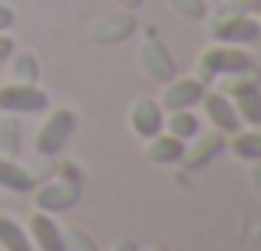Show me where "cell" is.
I'll use <instances>...</instances> for the list:
<instances>
[{"instance_id": "cell-1", "label": "cell", "mask_w": 261, "mask_h": 251, "mask_svg": "<svg viewBox=\"0 0 261 251\" xmlns=\"http://www.w3.org/2000/svg\"><path fill=\"white\" fill-rule=\"evenodd\" d=\"M251 70H255V63H251V57L242 46L218 43L198 57V79L202 83H208L215 76H235V73H251Z\"/></svg>"}, {"instance_id": "cell-2", "label": "cell", "mask_w": 261, "mask_h": 251, "mask_svg": "<svg viewBox=\"0 0 261 251\" xmlns=\"http://www.w3.org/2000/svg\"><path fill=\"white\" fill-rule=\"evenodd\" d=\"M73 132H76V113L73 109H53L37 132V152L46 155V159L60 155L66 149V142L73 139Z\"/></svg>"}, {"instance_id": "cell-3", "label": "cell", "mask_w": 261, "mask_h": 251, "mask_svg": "<svg viewBox=\"0 0 261 251\" xmlns=\"http://www.w3.org/2000/svg\"><path fill=\"white\" fill-rule=\"evenodd\" d=\"M50 99L37 83H7L0 86V113L10 116H30V113H46Z\"/></svg>"}, {"instance_id": "cell-4", "label": "cell", "mask_w": 261, "mask_h": 251, "mask_svg": "<svg viewBox=\"0 0 261 251\" xmlns=\"http://www.w3.org/2000/svg\"><path fill=\"white\" fill-rule=\"evenodd\" d=\"M63 179L46 182L43 188L37 192V208L40 212H66L80 202V185H76V172L73 165H63Z\"/></svg>"}, {"instance_id": "cell-5", "label": "cell", "mask_w": 261, "mask_h": 251, "mask_svg": "<svg viewBox=\"0 0 261 251\" xmlns=\"http://www.w3.org/2000/svg\"><path fill=\"white\" fill-rule=\"evenodd\" d=\"M212 40L225 46H245V43H255L261 40V23L255 17H245V13H231V17L218 20L212 26Z\"/></svg>"}, {"instance_id": "cell-6", "label": "cell", "mask_w": 261, "mask_h": 251, "mask_svg": "<svg viewBox=\"0 0 261 251\" xmlns=\"http://www.w3.org/2000/svg\"><path fill=\"white\" fill-rule=\"evenodd\" d=\"M202 103H205V116L212 119V126H215L218 132H225V135L238 132L242 119H238V113H235V103H231L225 93H205Z\"/></svg>"}, {"instance_id": "cell-7", "label": "cell", "mask_w": 261, "mask_h": 251, "mask_svg": "<svg viewBox=\"0 0 261 251\" xmlns=\"http://www.w3.org/2000/svg\"><path fill=\"white\" fill-rule=\"evenodd\" d=\"M30 241L40 251H66V235L57 228V221L50 218V212H37L30 218Z\"/></svg>"}, {"instance_id": "cell-8", "label": "cell", "mask_w": 261, "mask_h": 251, "mask_svg": "<svg viewBox=\"0 0 261 251\" xmlns=\"http://www.w3.org/2000/svg\"><path fill=\"white\" fill-rule=\"evenodd\" d=\"M205 96V83L202 79H178L166 90V96H162V106H166L169 113L175 109H195L198 103H202Z\"/></svg>"}, {"instance_id": "cell-9", "label": "cell", "mask_w": 261, "mask_h": 251, "mask_svg": "<svg viewBox=\"0 0 261 251\" xmlns=\"http://www.w3.org/2000/svg\"><path fill=\"white\" fill-rule=\"evenodd\" d=\"M222 149H225V132H218V129H215V132H205L192 149H185L182 162H185V169L198 172V169H205L215 155H222Z\"/></svg>"}, {"instance_id": "cell-10", "label": "cell", "mask_w": 261, "mask_h": 251, "mask_svg": "<svg viewBox=\"0 0 261 251\" xmlns=\"http://www.w3.org/2000/svg\"><path fill=\"white\" fill-rule=\"evenodd\" d=\"M129 123H133V132L139 135V139H152V135L162 132V106L152 103V99H139V103L133 106V116H129Z\"/></svg>"}, {"instance_id": "cell-11", "label": "cell", "mask_w": 261, "mask_h": 251, "mask_svg": "<svg viewBox=\"0 0 261 251\" xmlns=\"http://www.w3.org/2000/svg\"><path fill=\"white\" fill-rule=\"evenodd\" d=\"M182 152H185V142L175 139L172 132L152 135L146 146V159L155 162V165H175V162H182Z\"/></svg>"}, {"instance_id": "cell-12", "label": "cell", "mask_w": 261, "mask_h": 251, "mask_svg": "<svg viewBox=\"0 0 261 251\" xmlns=\"http://www.w3.org/2000/svg\"><path fill=\"white\" fill-rule=\"evenodd\" d=\"M0 248H7V251H33L30 235H27V228L20 225L17 218L0 215Z\"/></svg>"}, {"instance_id": "cell-13", "label": "cell", "mask_w": 261, "mask_h": 251, "mask_svg": "<svg viewBox=\"0 0 261 251\" xmlns=\"http://www.w3.org/2000/svg\"><path fill=\"white\" fill-rule=\"evenodd\" d=\"M162 129H169V132L175 135V139H182V142H189V139H195L198 135V129H202V123H198V116L192 109H175L172 116L162 123Z\"/></svg>"}, {"instance_id": "cell-14", "label": "cell", "mask_w": 261, "mask_h": 251, "mask_svg": "<svg viewBox=\"0 0 261 251\" xmlns=\"http://www.w3.org/2000/svg\"><path fill=\"white\" fill-rule=\"evenodd\" d=\"M231 152L238 159H248V162H261V129H248V132H231Z\"/></svg>"}, {"instance_id": "cell-15", "label": "cell", "mask_w": 261, "mask_h": 251, "mask_svg": "<svg viewBox=\"0 0 261 251\" xmlns=\"http://www.w3.org/2000/svg\"><path fill=\"white\" fill-rule=\"evenodd\" d=\"M0 188H7V192H30L33 188V179L27 169H20L17 162L10 159H0Z\"/></svg>"}, {"instance_id": "cell-16", "label": "cell", "mask_w": 261, "mask_h": 251, "mask_svg": "<svg viewBox=\"0 0 261 251\" xmlns=\"http://www.w3.org/2000/svg\"><path fill=\"white\" fill-rule=\"evenodd\" d=\"M231 103H235L238 119H245V123H251V126H261V93L258 90L242 93V96H235Z\"/></svg>"}, {"instance_id": "cell-17", "label": "cell", "mask_w": 261, "mask_h": 251, "mask_svg": "<svg viewBox=\"0 0 261 251\" xmlns=\"http://www.w3.org/2000/svg\"><path fill=\"white\" fill-rule=\"evenodd\" d=\"M10 57H13V40L7 37V33H0V66H4Z\"/></svg>"}, {"instance_id": "cell-18", "label": "cell", "mask_w": 261, "mask_h": 251, "mask_svg": "<svg viewBox=\"0 0 261 251\" xmlns=\"http://www.w3.org/2000/svg\"><path fill=\"white\" fill-rule=\"evenodd\" d=\"M10 23H13V10H10V7H4V4H0V33H4Z\"/></svg>"}, {"instance_id": "cell-19", "label": "cell", "mask_w": 261, "mask_h": 251, "mask_svg": "<svg viewBox=\"0 0 261 251\" xmlns=\"http://www.w3.org/2000/svg\"><path fill=\"white\" fill-rule=\"evenodd\" d=\"M113 251H139V245H136V241H119Z\"/></svg>"}, {"instance_id": "cell-20", "label": "cell", "mask_w": 261, "mask_h": 251, "mask_svg": "<svg viewBox=\"0 0 261 251\" xmlns=\"http://www.w3.org/2000/svg\"><path fill=\"white\" fill-rule=\"evenodd\" d=\"M255 185H258V195H261V169L255 172Z\"/></svg>"}, {"instance_id": "cell-21", "label": "cell", "mask_w": 261, "mask_h": 251, "mask_svg": "<svg viewBox=\"0 0 261 251\" xmlns=\"http://www.w3.org/2000/svg\"><path fill=\"white\" fill-rule=\"evenodd\" d=\"M248 7H251V10H261V0H251Z\"/></svg>"}]
</instances>
